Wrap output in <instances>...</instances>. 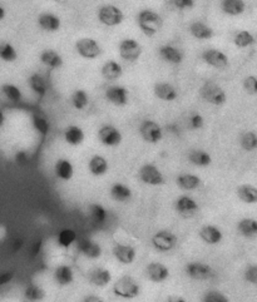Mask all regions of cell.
Returning a JSON list of instances; mask_svg holds the SVG:
<instances>
[{
    "label": "cell",
    "instance_id": "obj_1",
    "mask_svg": "<svg viewBox=\"0 0 257 302\" xmlns=\"http://www.w3.org/2000/svg\"><path fill=\"white\" fill-rule=\"evenodd\" d=\"M137 24L146 37H153L162 28V18L150 9H143L137 14Z\"/></svg>",
    "mask_w": 257,
    "mask_h": 302
},
{
    "label": "cell",
    "instance_id": "obj_2",
    "mask_svg": "<svg viewBox=\"0 0 257 302\" xmlns=\"http://www.w3.org/2000/svg\"><path fill=\"white\" fill-rule=\"evenodd\" d=\"M113 294L122 300H134L141 295V285L132 276H122L114 282Z\"/></svg>",
    "mask_w": 257,
    "mask_h": 302
},
{
    "label": "cell",
    "instance_id": "obj_3",
    "mask_svg": "<svg viewBox=\"0 0 257 302\" xmlns=\"http://www.w3.org/2000/svg\"><path fill=\"white\" fill-rule=\"evenodd\" d=\"M151 243H152L153 249L155 251L161 252V253H167L176 249V246L178 243L177 234L173 233L170 229H161L157 231L151 238Z\"/></svg>",
    "mask_w": 257,
    "mask_h": 302
},
{
    "label": "cell",
    "instance_id": "obj_4",
    "mask_svg": "<svg viewBox=\"0 0 257 302\" xmlns=\"http://www.w3.org/2000/svg\"><path fill=\"white\" fill-rule=\"evenodd\" d=\"M200 96L205 102L209 103L212 105H216V107L223 105L227 101L226 92L223 91L220 84L215 82L205 83L200 89Z\"/></svg>",
    "mask_w": 257,
    "mask_h": 302
},
{
    "label": "cell",
    "instance_id": "obj_5",
    "mask_svg": "<svg viewBox=\"0 0 257 302\" xmlns=\"http://www.w3.org/2000/svg\"><path fill=\"white\" fill-rule=\"evenodd\" d=\"M99 23L105 26H118L123 23L125 14L121 9L113 4H104L98 9L97 13Z\"/></svg>",
    "mask_w": 257,
    "mask_h": 302
},
{
    "label": "cell",
    "instance_id": "obj_6",
    "mask_svg": "<svg viewBox=\"0 0 257 302\" xmlns=\"http://www.w3.org/2000/svg\"><path fill=\"white\" fill-rule=\"evenodd\" d=\"M184 274L188 278L195 281H208L216 276L215 270L208 263L201 262V261H192L187 263L184 267Z\"/></svg>",
    "mask_w": 257,
    "mask_h": 302
},
{
    "label": "cell",
    "instance_id": "obj_7",
    "mask_svg": "<svg viewBox=\"0 0 257 302\" xmlns=\"http://www.w3.org/2000/svg\"><path fill=\"white\" fill-rule=\"evenodd\" d=\"M118 53L119 57L123 60L128 63H134L141 58L142 53H143V48H142L139 42L127 38V39H123L119 43Z\"/></svg>",
    "mask_w": 257,
    "mask_h": 302
},
{
    "label": "cell",
    "instance_id": "obj_8",
    "mask_svg": "<svg viewBox=\"0 0 257 302\" xmlns=\"http://www.w3.org/2000/svg\"><path fill=\"white\" fill-rule=\"evenodd\" d=\"M139 134L144 142L150 144H157L163 139V130L157 122L146 119L139 126Z\"/></svg>",
    "mask_w": 257,
    "mask_h": 302
},
{
    "label": "cell",
    "instance_id": "obj_9",
    "mask_svg": "<svg viewBox=\"0 0 257 302\" xmlns=\"http://www.w3.org/2000/svg\"><path fill=\"white\" fill-rule=\"evenodd\" d=\"M76 50L80 57L88 60H93L102 54V48L97 40L92 38H80L76 42Z\"/></svg>",
    "mask_w": 257,
    "mask_h": 302
},
{
    "label": "cell",
    "instance_id": "obj_10",
    "mask_svg": "<svg viewBox=\"0 0 257 302\" xmlns=\"http://www.w3.org/2000/svg\"><path fill=\"white\" fill-rule=\"evenodd\" d=\"M138 177L147 186H162L164 183V176L158 167L152 163H146L139 168Z\"/></svg>",
    "mask_w": 257,
    "mask_h": 302
},
{
    "label": "cell",
    "instance_id": "obj_11",
    "mask_svg": "<svg viewBox=\"0 0 257 302\" xmlns=\"http://www.w3.org/2000/svg\"><path fill=\"white\" fill-rule=\"evenodd\" d=\"M97 137H98V141L103 146L110 148L118 147L119 144L122 143V141H123V136H122L121 130L112 125H105L99 128Z\"/></svg>",
    "mask_w": 257,
    "mask_h": 302
},
{
    "label": "cell",
    "instance_id": "obj_12",
    "mask_svg": "<svg viewBox=\"0 0 257 302\" xmlns=\"http://www.w3.org/2000/svg\"><path fill=\"white\" fill-rule=\"evenodd\" d=\"M112 252H113L114 258L122 265H132L137 258V250L127 243H116L112 249Z\"/></svg>",
    "mask_w": 257,
    "mask_h": 302
},
{
    "label": "cell",
    "instance_id": "obj_13",
    "mask_svg": "<svg viewBox=\"0 0 257 302\" xmlns=\"http://www.w3.org/2000/svg\"><path fill=\"white\" fill-rule=\"evenodd\" d=\"M170 268L162 262H150L146 267V276L153 283H163L170 278Z\"/></svg>",
    "mask_w": 257,
    "mask_h": 302
},
{
    "label": "cell",
    "instance_id": "obj_14",
    "mask_svg": "<svg viewBox=\"0 0 257 302\" xmlns=\"http://www.w3.org/2000/svg\"><path fill=\"white\" fill-rule=\"evenodd\" d=\"M198 202L191 196H180L175 202V209L182 217H193L198 212Z\"/></svg>",
    "mask_w": 257,
    "mask_h": 302
},
{
    "label": "cell",
    "instance_id": "obj_15",
    "mask_svg": "<svg viewBox=\"0 0 257 302\" xmlns=\"http://www.w3.org/2000/svg\"><path fill=\"white\" fill-rule=\"evenodd\" d=\"M202 59L207 65L215 69H226L230 65V59L226 54L218 49H207L202 53Z\"/></svg>",
    "mask_w": 257,
    "mask_h": 302
},
{
    "label": "cell",
    "instance_id": "obj_16",
    "mask_svg": "<svg viewBox=\"0 0 257 302\" xmlns=\"http://www.w3.org/2000/svg\"><path fill=\"white\" fill-rule=\"evenodd\" d=\"M78 251L89 260H98L103 254V250L98 242L91 240V238H82L77 243Z\"/></svg>",
    "mask_w": 257,
    "mask_h": 302
},
{
    "label": "cell",
    "instance_id": "obj_17",
    "mask_svg": "<svg viewBox=\"0 0 257 302\" xmlns=\"http://www.w3.org/2000/svg\"><path fill=\"white\" fill-rule=\"evenodd\" d=\"M105 98L108 102L117 107H125L128 103L129 92L127 91V88L122 87V85H110L105 91Z\"/></svg>",
    "mask_w": 257,
    "mask_h": 302
},
{
    "label": "cell",
    "instance_id": "obj_18",
    "mask_svg": "<svg viewBox=\"0 0 257 302\" xmlns=\"http://www.w3.org/2000/svg\"><path fill=\"white\" fill-rule=\"evenodd\" d=\"M201 241L209 246H217L222 242L223 240V232L221 228L213 225H205L200 228L198 232Z\"/></svg>",
    "mask_w": 257,
    "mask_h": 302
},
{
    "label": "cell",
    "instance_id": "obj_19",
    "mask_svg": "<svg viewBox=\"0 0 257 302\" xmlns=\"http://www.w3.org/2000/svg\"><path fill=\"white\" fill-rule=\"evenodd\" d=\"M88 281H89L91 285L96 286V287L103 288L107 287L108 285L112 283V281H113V275H112V272H110L108 268L97 267L89 272V275H88Z\"/></svg>",
    "mask_w": 257,
    "mask_h": 302
},
{
    "label": "cell",
    "instance_id": "obj_20",
    "mask_svg": "<svg viewBox=\"0 0 257 302\" xmlns=\"http://www.w3.org/2000/svg\"><path fill=\"white\" fill-rule=\"evenodd\" d=\"M153 93L159 101H163V102H175L178 98L177 89L171 83L167 82H159L154 84Z\"/></svg>",
    "mask_w": 257,
    "mask_h": 302
},
{
    "label": "cell",
    "instance_id": "obj_21",
    "mask_svg": "<svg viewBox=\"0 0 257 302\" xmlns=\"http://www.w3.org/2000/svg\"><path fill=\"white\" fill-rule=\"evenodd\" d=\"M108 170H109V163H108L107 158L101 154L92 155L88 162V171L94 177H103L104 175H107Z\"/></svg>",
    "mask_w": 257,
    "mask_h": 302
},
{
    "label": "cell",
    "instance_id": "obj_22",
    "mask_svg": "<svg viewBox=\"0 0 257 302\" xmlns=\"http://www.w3.org/2000/svg\"><path fill=\"white\" fill-rule=\"evenodd\" d=\"M38 25L43 30L54 33V31L59 30L62 26V22H60V18L53 13H42L38 15Z\"/></svg>",
    "mask_w": 257,
    "mask_h": 302
},
{
    "label": "cell",
    "instance_id": "obj_23",
    "mask_svg": "<svg viewBox=\"0 0 257 302\" xmlns=\"http://www.w3.org/2000/svg\"><path fill=\"white\" fill-rule=\"evenodd\" d=\"M176 183L183 191L191 192V191H196V189L201 188L202 179L197 175H193V173H182L177 177Z\"/></svg>",
    "mask_w": 257,
    "mask_h": 302
},
{
    "label": "cell",
    "instance_id": "obj_24",
    "mask_svg": "<svg viewBox=\"0 0 257 302\" xmlns=\"http://www.w3.org/2000/svg\"><path fill=\"white\" fill-rule=\"evenodd\" d=\"M54 173L60 181L68 182L74 177V166L67 158H59L54 164Z\"/></svg>",
    "mask_w": 257,
    "mask_h": 302
},
{
    "label": "cell",
    "instance_id": "obj_25",
    "mask_svg": "<svg viewBox=\"0 0 257 302\" xmlns=\"http://www.w3.org/2000/svg\"><path fill=\"white\" fill-rule=\"evenodd\" d=\"M109 195L112 197V200L119 202V203H126L128 201H130L132 198L133 192L132 189L125 183H121V182H116V183L112 184L109 189Z\"/></svg>",
    "mask_w": 257,
    "mask_h": 302
},
{
    "label": "cell",
    "instance_id": "obj_26",
    "mask_svg": "<svg viewBox=\"0 0 257 302\" xmlns=\"http://www.w3.org/2000/svg\"><path fill=\"white\" fill-rule=\"evenodd\" d=\"M54 281L59 286H69L74 282L73 268L68 265H59L54 270Z\"/></svg>",
    "mask_w": 257,
    "mask_h": 302
},
{
    "label": "cell",
    "instance_id": "obj_27",
    "mask_svg": "<svg viewBox=\"0 0 257 302\" xmlns=\"http://www.w3.org/2000/svg\"><path fill=\"white\" fill-rule=\"evenodd\" d=\"M189 33L193 38L198 40H209L215 35L213 29L207 24H205L204 22H193L189 25Z\"/></svg>",
    "mask_w": 257,
    "mask_h": 302
},
{
    "label": "cell",
    "instance_id": "obj_28",
    "mask_svg": "<svg viewBox=\"0 0 257 302\" xmlns=\"http://www.w3.org/2000/svg\"><path fill=\"white\" fill-rule=\"evenodd\" d=\"M159 57L164 60V62L170 63V64H181L183 62V54L180 49L175 48L172 46H162L159 48Z\"/></svg>",
    "mask_w": 257,
    "mask_h": 302
},
{
    "label": "cell",
    "instance_id": "obj_29",
    "mask_svg": "<svg viewBox=\"0 0 257 302\" xmlns=\"http://www.w3.org/2000/svg\"><path fill=\"white\" fill-rule=\"evenodd\" d=\"M102 76L109 82H116L123 76V68L116 60H107L102 67Z\"/></svg>",
    "mask_w": 257,
    "mask_h": 302
},
{
    "label": "cell",
    "instance_id": "obj_30",
    "mask_svg": "<svg viewBox=\"0 0 257 302\" xmlns=\"http://www.w3.org/2000/svg\"><path fill=\"white\" fill-rule=\"evenodd\" d=\"M221 9L226 15L238 17L246 12V4L243 0H222Z\"/></svg>",
    "mask_w": 257,
    "mask_h": 302
},
{
    "label": "cell",
    "instance_id": "obj_31",
    "mask_svg": "<svg viewBox=\"0 0 257 302\" xmlns=\"http://www.w3.org/2000/svg\"><path fill=\"white\" fill-rule=\"evenodd\" d=\"M40 62L46 67H49L51 69H58L63 65V58L58 51L53 50V49H46L40 53L39 57Z\"/></svg>",
    "mask_w": 257,
    "mask_h": 302
},
{
    "label": "cell",
    "instance_id": "obj_32",
    "mask_svg": "<svg viewBox=\"0 0 257 302\" xmlns=\"http://www.w3.org/2000/svg\"><path fill=\"white\" fill-rule=\"evenodd\" d=\"M238 233L245 238H255L257 236V221L255 218L246 217L237 222Z\"/></svg>",
    "mask_w": 257,
    "mask_h": 302
},
{
    "label": "cell",
    "instance_id": "obj_33",
    "mask_svg": "<svg viewBox=\"0 0 257 302\" xmlns=\"http://www.w3.org/2000/svg\"><path fill=\"white\" fill-rule=\"evenodd\" d=\"M85 134L84 130L78 126H69L67 129L64 130V141L69 144V146H80L84 142Z\"/></svg>",
    "mask_w": 257,
    "mask_h": 302
},
{
    "label": "cell",
    "instance_id": "obj_34",
    "mask_svg": "<svg viewBox=\"0 0 257 302\" xmlns=\"http://www.w3.org/2000/svg\"><path fill=\"white\" fill-rule=\"evenodd\" d=\"M236 195L245 204L257 203V188L254 184H241L236 191Z\"/></svg>",
    "mask_w": 257,
    "mask_h": 302
},
{
    "label": "cell",
    "instance_id": "obj_35",
    "mask_svg": "<svg viewBox=\"0 0 257 302\" xmlns=\"http://www.w3.org/2000/svg\"><path fill=\"white\" fill-rule=\"evenodd\" d=\"M188 161L189 163L193 164L200 168H205V167L211 166L212 157L208 152L202 150H193L188 153Z\"/></svg>",
    "mask_w": 257,
    "mask_h": 302
},
{
    "label": "cell",
    "instance_id": "obj_36",
    "mask_svg": "<svg viewBox=\"0 0 257 302\" xmlns=\"http://www.w3.org/2000/svg\"><path fill=\"white\" fill-rule=\"evenodd\" d=\"M29 87L33 92H34L37 96L44 97L48 92V85H47L46 79L43 78V76H40L39 73L31 74L28 79Z\"/></svg>",
    "mask_w": 257,
    "mask_h": 302
},
{
    "label": "cell",
    "instance_id": "obj_37",
    "mask_svg": "<svg viewBox=\"0 0 257 302\" xmlns=\"http://www.w3.org/2000/svg\"><path fill=\"white\" fill-rule=\"evenodd\" d=\"M233 44L237 48L245 49L256 44V38L249 30H241L233 37Z\"/></svg>",
    "mask_w": 257,
    "mask_h": 302
},
{
    "label": "cell",
    "instance_id": "obj_38",
    "mask_svg": "<svg viewBox=\"0 0 257 302\" xmlns=\"http://www.w3.org/2000/svg\"><path fill=\"white\" fill-rule=\"evenodd\" d=\"M77 242V232L72 228H64L58 233L57 243L62 249H69Z\"/></svg>",
    "mask_w": 257,
    "mask_h": 302
},
{
    "label": "cell",
    "instance_id": "obj_39",
    "mask_svg": "<svg viewBox=\"0 0 257 302\" xmlns=\"http://www.w3.org/2000/svg\"><path fill=\"white\" fill-rule=\"evenodd\" d=\"M46 296L44 288L38 285H29L24 291V300L26 302H40L46 299Z\"/></svg>",
    "mask_w": 257,
    "mask_h": 302
},
{
    "label": "cell",
    "instance_id": "obj_40",
    "mask_svg": "<svg viewBox=\"0 0 257 302\" xmlns=\"http://www.w3.org/2000/svg\"><path fill=\"white\" fill-rule=\"evenodd\" d=\"M240 146L246 152H254L257 148V134L254 130H247L242 133L240 138Z\"/></svg>",
    "mask_w": 257,
    "mask_h": 302
},
{
    "label": "cell",
    "instance_id": "obj_41",
    "mask_svg": "<svg viewBox=\"0 0 257 302\" xmlns=\"http://www.w3.org/2000/svg\"><path fill=\"white\" fill-rule=\"evenodd\" d=\"M0 59L6 63H13L18 59V51L13 44L8 42L0 43Z\"/></svg>",
    "mask_w": 257,
    "mask_h": 302
},
{
    "label": "cell",
    "instance_id": "obj_42",
    "mask_svg": "<svg viewBox=\"0 0 257 302\" xmlns=\"http://www.w3.org/2000/svg\"><path fill=\"white\" fill-rule=\"evenodd\" d=\"M72 104L77 110H83L89 104V98H88V93L83 89H77L73 92L71 97Z\"/></svg>",
    "mask_w": 257,
    "mask_h": 302
},
{
    "label": "cell",
    "instance_id": "obj_43",
    "mask_svg": "<svg viewBox=\"0 0 257 302\" xmlns=\"http://www.w3.org/2000/svg\"><path fill=\"white\" fill-rule=\"evenodd\" d=\"M89 212H91V216L93 218V221L98 225H103L107 220V209L99 203H94L89 207Z\"/></svg>",
    "mask_w": 257,
    "mask_h": 302
},
{
    "label": "cell",
    "instance_id": "obj_44",
    "mask_svg": "<svg viewBox=\"0 0 257 302\" xmlns=\"http://www.w3.org/2000/svg\"><path fill=\"white\" fill-rule=\"evenodd\" d=\"M1 91H3L4 96H5L9 101H12V102H19L20 99L23 98L22 91H20L15 84L6 83V84H4L3 87H1Z\"/></svg>",
    "mask_w": 257,
    "mask_h": 302
},
{
    "label": "cell",
    "instance_id": "obj_45",
    "mask_svg": "<svg viewBox=\"0 0 257 302\" xmlns=\"http://www.w3.org/2000/svg\"><path fill=\"white\" fill-rule=\"evenodd\" d=\"M33 127L37 130L39 134L42 136H47L51 129V125H49V121L46 117L42 116H34L33 117Z\"/></svg>",
    "mask_w": 257,
    "mask_h": 302
},
{
    "label": "cell",
    "instance_id": "obj_46",
    "mask_svg": "<svg viewBox=\"0 0 257 302\" xmlns=\"http://www.w3.org/2000/svg\"><path fill=\"white\" fill-rule=\"evenodd\" d=\"M202 302H230V299L221 291L211 290L204 295Z\"/></svg>",
    "mask_w": 257,
    "mask_h": 302
},
{
    "label": "cell",
    "instance_id": "obj_47",
    "mask_svg": "<svg viewBox=\"0 0 257 302\" xmlns=\"http://www.w3.org/2000/svg\"><path fill=\"white\" fill-rule=\"evenodd\" d=\"M243 91L249 96H256L257 94V78L255 76H246L243 79Z\"/></svg>",
    "mask_w": 257,
    "mask_h": 302
},
{
    "label": "cell",
    "instance_id": "obj_48",
    "mask_svg": "<svg viewBox=\"0 0 257 302\" xmlns=\"http://www.w3.org/2000/svg\"><path fill=\"white\" fill-rule=\"evenodd\" d=\"M243 278L246 282L251 283V285H256L257 283V266L251 263L245 268L243 272Z\"/></svg>",
    "mask_w": 257,
    "mask_h": 302
},
{
    "label": "cell",
    "instance_id": "obj_49",
    "mask_svg": "<svg viewBox=\"0 0 257 302\" xmlns=\"http://www.w3.org/2000/svg\"><path fill=\"white\" fill-rule=\"evenodd\" d=\"M187 123H188V127L191 128V129L197 130V129H201V128H204L205 118L201 116V114L193 113L188 117V121H187Z\"/></svg>",
    "mask_w": 257,
    "mask_h": 302
},
{
    "label": "cell",
    "instance_id": "obj_50",
    "mask_svg": "<svg viewBox=\"0 0 257 302\" xmlns=\"http://www.w3.org/2000/svg\"><path fill=\"white\" fill-rule=\"evenodd\" d=\"M173 4L178 9H192L195 6L193 0H173Z\"/></svg>",
    "mask_w": 257,
    "mask_h": 302
},
{
    "label": "cell",
    "instance_id": "obj_51",
    "mask_svg": "<svg viewBox=\"0 0 257 302\" xmlns=\"http://www.w3.org/2000/svg\"><path fill=\"white\" fill-rule=\"evenodd\" d=\"M82 302H105L104 299H102L98 295H87L85 297H83Z\"/></svg>",
    "mask_w": 257,
    "mask_h": 302
},
{
    "label": "cell",
    "instance_id": "obj_52",
    "mask_svg": "<svg viewBox=\"0 0 257 302\" xmlns=\"http://www.w3.org/2000/svg\"><path fill=\"white\" fill-rule=\"evenodd\" d=\"M166 302H188L184 297L182 296H177V295H172V296H170L168 299L166 300Z\"/></svg>",
    "mask_w": 257,
    "mask_h": 302
},
{
    "label": "cell",
    "instance_id": "obj_53",
    "mask_svg": "<svg viewBox=\"0 0 257 302\" xmlns=\"http://www.w3.org/2000/svg\"><path fill=\"white\" fill-rule=\"evenodd\" d=\"M5 15H6L5 8H4L3 5H0V22H1V20H4Z\"/></svg>",
    "mask_w": 257,
    "mask_h": 302
},
{
    "label": "cell",
    "instance_id": "obj_54",
    "mask_svg": "<svg viewBox=\"0 0 257 302\" xmlns=\"http://www.w3.org/2000/svg\"><path fill=\"white\" fill-rule=\"evenodd\" d=\"M4 123H5V116H4V113L0 110V127H3Z\"/></svg>",
    "mask_w": 257,
    "mask_h": 302
},
{
    "label": "cell",
    "instance_id": "obj_55",
    "mask_svg": "<svg viewBox=\"0 0 257 302\" xmlns=\"http://www.w3.org/2000/svg\"><path fill=\"white\" fill-rule=\"evenodd\" d=\"M55 1H64V0H55Z\"/></svg>",
    "mask_w": 257,
    "mask_h": 302
}]
</instances>
